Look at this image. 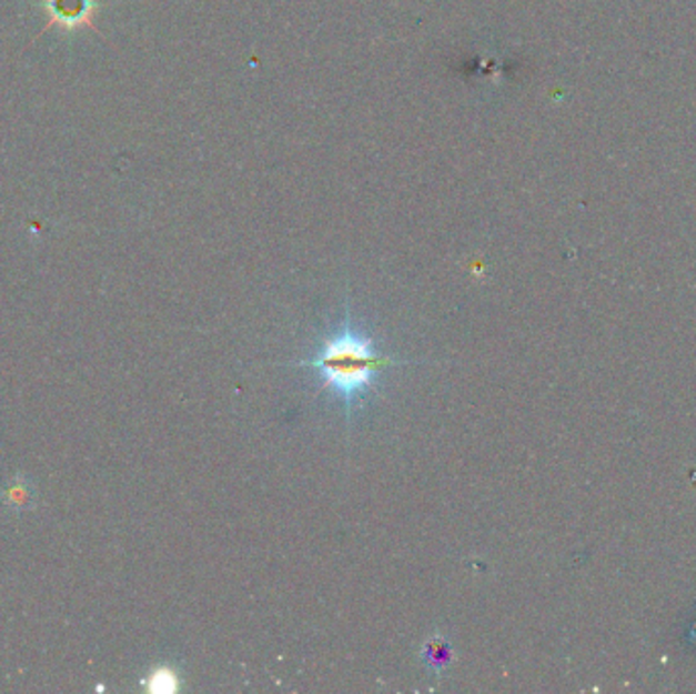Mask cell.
Instances as JSON below:
<instances>
[{"label":"cell","mask_w":696,"mask_h":694,"mask_svg":"<svg viewBox=\"0 0 696 694\" xmlns=\"http://www.w3.org/2000/svg\"><path fill=\"white\" fill-rule=\"evenodd\" d=\"M39 7L48 14V24L43 33L53 27L65 33H72L84 27L98 31L94 23V17L100 9L98 0H41Z\"/></svg>","instance_id":"7a4b0ae2"},{"label":"cell","mask_w":696,"mask_h":694,"mask_svg":"<svg viewBox=\"0 0 696 694\" xmlns=\"http://www.w3.org/2000/svg\"><path fill=\"white\" fill-rule=\"evenodd\" d=\"M293 365L314 371L322 388L341 400L344 414L351 418L354 410L377 390L383 371L403 365V361L379 353L375 339L354 326L346 312L341 329L322 341L317 353Z\"/></svg>","instance_id":"6da1fadb"},{"label":"cell","mask_w":696,"mask_h":694,"mask_svg":"<svg viewBox=\"0 0 696 694\" xmlns=\"http://www.w3.org/2000/svg\"><path fill=\"white\" fill-rule=\"evenodd\" d=\"M422 660L426 662L430 671L438 674L444 666H448L452 660L451 644L442 637V635H434L426 642V646L422 647Z\"/></svg>","instance_id":"3957f363"}]
</instances>
